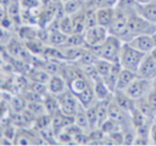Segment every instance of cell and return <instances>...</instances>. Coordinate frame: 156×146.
Returning <instances> with one entry per match:
<instances>
[{"instance_id":"obj_11","label":"cell","mask_w":156,"mask_h":146,"mask_svg":"<svg viewBox=\"0 0 156 146\" xmlns=\"http://www.w3.org/2000/svg\"><path fill=\"white\" fill-rule=\"evenodd\" d=\"M137 13L150 23L156 25V0L147 3H139L137 5Z\"/></svg>"},{"instance_id":"obj_39","label":"cell","mask_w":156,"mask_h":146,"mask_svg":"<svg viewBox=\"0 0 156 146\" xmlns=\"http://www.w3.org/2000/svg\"><path fill=\"white\" fill-rule=\"evenodd\" d=\"M102 129V131L104 133H108L110 134L111 132H115V131H118V128H119V124H117L115 122H113L110 118H107L100 127Z\"/></svg>"},{"instance_id":"obj_26","label":"cell","mask_w":156,"mask_h":146,"mask_svg":"<svg viewBox=\"0 0 156 146\" xmlns=\"http://www.w3.org/2000/svg\"><path fill=\"white\" fill-rule=\"evenodd\" d=\"M7 49L10 52V54L14 56L16 58H24V52H25V46L16 42L15 40L11 39L9 43L7 44Z\"/></svg>"},{"instance_id":"obj_55","label":"cell","mask_w":156,"mask_h":146,"mask_svg":"<svg viewBox=\"0 0 156 146\" xmlns=\"http://www.w3.org/2000/svg\"><path fill=\"white\" fill-rule=\"evenodd\" d=\"M60 1H62V2H65V1H69V0H60Z\"/></svg>"},{"instance_id":"obj_36","label":"cell","mask_w":156,"mask_h":146,"mask_svg":"<svg viewBox=\"0 0 156 146\" xmlns=\"http://www.w3.org/2000/svg\"><path fill=\"white\" fill-rule=\"evenodd\" d=\"M20 36L23 37L24 40H26V41L37 39V30H34L33 28L28 26L22 27L20 29Z\"/></svg>"},{"instance_id":"obj_14","label":"cell","mask_w":156,"mask_h":146,"mask_svg":"<svg viewBox=\"0 0 156 146\" xmlns=\"http://www.w3.org/2000/svg\"><path fill=\"white\" fill-rule=\"evenodd\" d=\"M69 91L73 93L75 96L80 94L83 91H85L88 86L90 85V82L88 80V78H86V75L81 76H78V77H75L74 79L69 80Z\"/></svg>"},{"instance_id":"obj_19","label":"cell","mask_w":156,"mask_h":146,"mask_svg":"<svg viewBox=\"0 0 156 146\" xmlns=\"http://www.w3.org/2000/svg\"><path fill=\"white\" fill-rule=\"evenodd\" d=\"M93 90H94L95 97L98 100L106 99L113 94V93L109 90V88L106 85V83H105V81L103 79H100V80H98V81L93 82Z\"/></svg>"},{"instance_id":"obj_50","label":"cell","mask_w":156,"mask_h":146,"mask_svg":"<svg viewBox=\"0 0 156 146\" xmlns=\"http://www.w3.org/2000/svg\"><path fill=\"white\" fill-rule=\"evenodd\" d=\"M5 13L2 11V10H0V25H1V23H2V20L5 19Z\"/></svg>"},{"instance_id":"obj_18","label":"cell","mask_w":156,"mask_h":146,"mask_svg":"<svg viewBox=\"0 0 156 146\" xmlns=\"http://www.w3.org/2000/svg\"><path fill=\"white\" fill-rule=\"evenodd\" d=\"M123 110L115 103V100H111L108 106V118L112 120L117 124L121 125L125 122V114H124Z\"/></svg>"},{"instance_id":"obj_9","label":"cell","mask_w":156,"mask_h":146,"mask_svg":"<svg viewBox=\"0 0 156 146\" xmlns=\"http://www.w3.org/2000/svg\"><path fill=\"white\" fill-rule=\"evenodd\" d=\"M137 77L149 80L156 78V61L152 58L150 54H145L143 60L141 61L137 71Z\"/></svg>"},{"instance_id":"obj_13","label":"cell","mask_w":156,"mask_h":146,"mask_svg":"<svg viewBox=\"0 0 156 146\" xmlns=\"http://www.w3.org/2000/svg\"><path fill=\"white\" fill-rule=\"evenodd\" d=\"M137 78V74L126 68H122L118 77L115 91H125L127 86Z\"/></svg>"},{"instance_id":"obj_27","label":"cell","mask_w":156,"mask_h":146,"mask_svg":"<svg viewBox=\"0 0 156 146\" xmlns=\"http://www.w3.org/2000/svg\"><path fill=\"white\" fill-rule=\"evenodd\" d=\"M98 59V57L89 48H86L85 51L83 52V54L80 56V58L78 59V62L80 63L83 66H87V65H93L96 62V60Z\"/></svg>"},{"instance_id":"obj_48","label":"cell","mask_w":156,"mask_h":146,"mask_svg":"<svg viewBox=\"0 0 156 146\" xmlns=\"http://www.w3.org/2000/svg\"><path fill=\"white\" fill-rule=\"evenodd\" d=\"M5 112H7V106L5 103H0V120L5 116Z\"/></svg>"},{"instance_id":"obj_16","label":"cell","mask_w":156,"mask_h":146,"mask_svg":"<svg viewBox=\"0 0 156 146\" xmlns=\"http://www.w3.org/2000/svg\"><path fill=\"white\" fill-rule=\"evenodd\" d=\"M122 69V66L120 63H112L111 65L110 71L108 73V75L104 78V81L106 83V85L109 88V90L112 93H115V85H117L118 77H119V74Z\"/></svg>"},{"instance_id":"obj_15","label":"cell","mask_w":156,"mask_h":146,"mask_svg":"<svg viewBox=\"0 0 156 146\" xmlns=\"http://www.w3.org/2000/svg\"><path fill=\"white\" fill-rule=\"evenodd\" d=\"M47 88L50 94L59 95L66 90V80L59 75H52L48 81Z\"/></svg>"},{"instance_id":"obj_49","label":"cell","mask_w":156,"mask_h":146,"mask_svg":"<svg viewBox=\"0 0 156 146\" xmlns=\"http://www.w3.org/2000/svg\"><path fill=\"white\" fill-rule=\"evenodd\" d=\"M150 54H151V57L154 59V60L156 61V46L153 48V49L151 50V52H150Z\"/></svg>"},{"instance_id":"obj_12","label":"cell","mask_w":156,"mask_h":146,"mask_svg":"<svg viewBox=\"0 0 156 146\" xmlns=\"http://www.w3.org/2000/svg\"><path fill=\"white\" fill-rule=\"evenodd\" d=\"M115 17V9L109 7L98 8L96 10V20L98 25L109 28Z\"/></svg>"},{"instance_id":"obj_21","label":"cell","mask_w":156,"mask_h":146,"mask_svg":"<svg viewBox=\"0 0 156 146\" xmlns=\"http://www.w3.org/2000/svg\"><path fill=\"white\" fill-rule=\"evenodd\" d=\"M77 99L80 103V106H83L85 109H87L88 107H90L91 105H93V99L95 97V94H94V90L93 86L90 84L85 91L80 93L79 95H77Z\"/></svg>"},{"instance_id":"obj_22","label":"cell","mask_w":156,"mask_h":146,"mask_svg":"<svg viewBox=\"0 0 156 146\" xmlns=\"http://www.w3.org/2000/svg\"><path fill=\"white\" fill-rule=\"evenodd\" d=\"M72 22H73V33H83L86 30V22H85V13L83 10L79 11L78 13L71 15Z\"/></svg>"},{"instance_id":"obj_28","label":"cell","mask_w":156,"mask_h":146,"mask_svg":"<svg viewBox=\"0 0 156 146\" xmlns=\"http://www.w3.org/2000/svg\"><path fill=\"white\" fill-rule=\"evenodd\" d=\"M67 39V34L60 30L49 31V44L54 46H62Z\"/></svg>"},{"instance_id":"obj_42","label":"cell","mask_w":156,"mask_h":146,"mask_svg":"<svg viewBox=\"0 0 156 146\" xmlns=\"http://www.w3.org/2000/svg\"><path fill=\"white\" fill-rule=\"evenodd\" d=\"M41 0H20V5L24 10H33L40 7Z\"/></svg>"},{"instance_id":"obj_38","label":"cell","mask_w":156,"mask_h":146,"mask_svg":"<svg viewBox=\"0 0 156 146\" xmlns=\"http://www.w3.org/2000/svg\"><path fill=\"white\" fill-rule=\"evenodd\" d=\"M130 113H132V120L136 128H138V127L142 126V125L144 124V115H143V113L138 108L135 107L134 109L130 111Z\"/></svg>"},{"instance_id":"obj_7","label":"cell","mask_w":156,"mask_h":146,"mask_svg":"<svg viewBox=\"0 0 156 146\" xmlns=\"http://www.w3.org/2000/svg\"><path fill=\"white\" fill-rule=\"evenodd\" d=\"M56 96L58 98L61 111L64 114H67V115L75 116V114L77 113L78 109H79L78 106H80L77 97L71 91H66V90L63 93H61V94L56 95Z\"/></svg>"},{"instance_id":"obj_1","label":"cell","mask_w":156,"mask_h":146,"mask_svg":"<svg viewBox=\"0 0 156 146\" xmlns=\"http://www.w3.org/2000/svg\"><path fill=\"white\" fill-rule=\"evenodd\" d=\"M121 39L115 35L109 34L101 45L89 48L100 59H104L111 63H120V54L122 48Z\"/></svg>"},{"instance_id":"obj_29","label":"cell","mask_w":156,"mask_h":146,"mask_svg":"<svg viewBox=\"0 0 156 146\" xmlns=\"http://www.w3.org/2000/svg\"><path fill=\"white\" fill-rule=\"evenodd\" d=\"M111 65H112L111 62H109V61H107V60H104V59H100V58L94 63V66H95L96 71H98V73L100 74L103 79H104V78L108 75L109 71H110Z\"/></svg>"},{"instance_id":"obj_10","label":"cell","mask_w":156,"mask_h":146,"mask_svg":"<svg viewBox=\"0 0 156 146\" xmlns=\"http://www.w3.org/2000/svg\"><path fill=\"white\" fill-rule=\"evenodd\" d=\"M74 123H75V116L64 114L61 110H59L57 113H55L51 116V127L55 134H57L58 131L65 129L67 126L74 124Z\"/></svg>"},{"instance_id":"obj_52","label":"cell","mask_w":156,"mask_h":146,"mask_svg":"<svg viewBox=\"0 0 156 146\" xmlns=\"http://www.w3.org/2000/svg\"><path fill=\"white\" fill-rule=\"evenodd\" d=\"M152 89H153V92L156 94V82H154V84H153V86H152Z\"/></svg>"},{"instance_id":"obj_32","label":"cell","mask_w":156,"mask_h":146,"mask_svg":"<svg viewBox=\"0 0 156 146\" xmlns=\"http://www.w3.org/2000/svg\"><path fill=\"white\" fill-rule=\"evenodd\" d=\"M83 13H85L86 29L98 25V20H96V10L91 9V8H87L86 10H83Z\"/></svg>"},{"instance_id":"obj_53","label":"cell","mask_w":156,"mask_h":146,"mask_svg":"<svg viewBox=\"0 0 156 146\" xmlns=\"http://www.w3.org/2000/svg\"><path fill=\"white\" fill-rule=\"evenodd\" d=\"M2 63H3V60H2V58H1V54H0V66L2 65Z\"/></svg>"},{"instance_id":"obj_56","label":"cell","mask_w":156,"mask_h":146,"mask_svg":"<svg viewBox=\"0 0 156 146\" xmlns=\"http://www.w3.org/2000/svg\"><path fill=\"white\" fill-rule=\"evenodd\" d=\"M1 3H3V0H0V5H1Z\"/></svg>"},{"instance_id":"obj_23","label":"cell","mask_w":156,"mask_h":146,"mask_svg":"<svg viewBox=\"0 0 156 146\" xmlns=\"http://www.w3.org/2000/svg\"><path fill=\"white\" fill-rule=\"evenodd\" d=\"M43 103H44V107H45L46 113L51 116L60 110V105H59L58 98H57V96L54 94L48 95V96L46 95Z\"/></svg>"},{"instance_id":"obj_41","label":"cell","mask_w":156,"mask_h":146,"mask_svg":"<svg viewBox=\"0 0 156 146\" xmlns=\"http://www.w3.org/2000/svg\"><path fill=\"white\" fill-rule=\"evenodd\" d=\"M10 105H11V107L14 109V111L18 112V113H20V112H23L25 109H26V103H25V100L17 96L13 97V98L11 99Z\"/></svg>"},{"instance_id":"obj_35","label":"cell","mask_w":156,"mask_h":146,"mask_svg":"<svg viewBox=\"0 0 156 146\" xmlns=\"http://www.w3.org/2000/svg\"><path fill=\"white\" fill-rule=\"evenodd\" d=\"M31 81L41 82V83H48L50 79V75L46 71H34L30 74Z\"/></svg>"},{"instance_id":"obj_20","label":"cell","mask_w":156,"mask_h":146,"mask_svg":"<svg viewBox=\"0 0 156 146\" xmlns=\"http://www.w3.org/2000/svg\"><path fill=\"white\" fill-rule=\"evenodd\" d=\"M85 0H69L63 2V12L65 15H73L83 10L85 8Z\"/></svg>"},{"instance_id":"obj_25","label":"cell","mask_w":156,"mask_h":146,"mask_svg":"<svg viewBox=\"0 0 156 146\" xmlns=\"http://www.w3.org/2000/svg\"><path fill=\"white\" fill-rule=\"evenodd\" d=\"M85 46H81V47H62L61 50H62L63 54H64L65 60L74 61L80 58V56L85 51Z\"/></svg>"},{"instance_id":"obj_37","label":"cell","mask_w":156,"mask_h":146,"mask_svg":"<svg viewBox=\"0 0 156 146\" xmlns=\"http://www.w3.org/2000/svg\"><path fill=\"white\" fill-rule=\"evenodd\" d=\"M50 124H51V115H49L47 113L39 115L35 118V126L40 130H42L44 128H47Z\"/></svg>"},{"instance_id":"obj_34","label":"cell","mask_w":156,"mask_h":146,"mask_svg":"<svg viewBox=\"0 0 156 146\" xmlns=\"http://www.w3.org/2000/svg\"><path fill=\"white\" fill-rule=\"evenodd\" d=\"M75 124L77 125L78 127H80L81 129L90 128L89 120H88L86 111H81V110L78 109L77 113L75 114Z\"/></svg>"},{"instance_id":"obj_31","label":"cell","mask_w":156,"mask_h":146,"mask_svg":"<svg viewBox=\"0 0 156 146\" xmlns=\"http://www.w3.org/2000/svg\"><path fill=\"white\" fill-rule=\"evenodd\" d=\"M86 114H87L88 120H89L90 128L98 127V103L91 105L86 109Z\"/></svg>"},{"instance_id":"obj_4","label":"cell","mask_w":156,"mask_h":146,"mask_svg":"<svg viewBox=\"0 0 156 146\" xmlns=\"http://www.w3.org/2000/svg\"><path fill=\"white\" fill-rule=\"evenodd\" d=\"M109 35L108 28L106 27L100 26V25H95L93 27L86 29L83 32V36H85V42L87 48H92L98 46L107 39Z\"/></svg>"},{"instance_id":"obj_30","label":"cell","mask_w":156,"mask_h":146,"mask_svg":"<svg viewBox=\"0 0 156 146\" xmlns=\"http://www.w3.org/2000/svg\"><path fill=\"white\" fill-rule=\"evenodd\" d=\"M59 30L63 33L69 35L73 33V22H72L71 15H64L60 18L59 22Z\"/></svg>"},{"instance_id":"obj_46","label":"cell","mask_w":156,"mask_h":146,"mask_svg":"<svg viewBox=\"0 0 156 146\" xmlns=\"http://www.w3.org/2000/svg\"><path fill=\"white\" fill-rule=\"evenodd\" d=\"M103 2V7H109V8H113V5H117L118 0H102ZM102 7V8H103Z\"/></svg>"},{"instance_id":"obj_54","label":"cell","mask_w":156,"mask_h":146,"mask_svg":"<svg viewBox=\"0 0 156 146\" xmlns=\"http://www.w3.org/2000/svg\"><path fill=\"white\" fill-rule=\"evenodd\" d=\"M152 36H153L154 41H155V44H156V33H154V34H153V35H152Z\"/></svg>"},{"instance_id":"obj_44","label":"cell","mask_w":156,"mask_h":146,"mask_svg":"<svg viewBox=\"0 0 156 146\" xmlns=\"http://www.w3.org/2000/svg\"><path fill=\"white\" fill-rule=\"evenodd\" d=\"M8 36H9V35H8L7 29L3 28L2 26H0V44H2L3 42H5V44L9 43L10 39Z\"/></svg>"},{"instance_id":"obj_43","label":"cell","mask_w":156,"mask_h":146,"mask_svg":"<svg viewBox=\"0 0 156 146\" xmlns=\"http://www.w3.org/2000/svg\"><path fill=\"white\" fill-rule=\"evenodd\" d=\"M44 71H46L49 75H51V76L56 75V74L59 71V66H58L57 63L50 61V62H47L45 64V66H44Z\"/></svg>"},{"instance_id":"obj_33","label":"cell","mask_w":156,"mask_h":146,"mask_svg":"<svg viewBox=\"0 0 156 146\" xmlns=\"http://www.w3.org/2000/svg\"><path fill=\"white\" fill-rule=\"evenodd\" d=\"M15 144L17 145H32L34 144V139L33 137L29 135L28 132H18L15 134Z\"/></svg>"},{"instance_id":"obj_6","label":"cell","mask_w":156,"mask_h":146,"mask_svg":"<svg viewBox=\"0 0 156 146\" xmlns=\"http://www.w3.org/2000/svg\"><path fill=\"white\" fill-rule=\"evenodd\" d=\"M153 86V83L151 82V80L144 79V78L137 77L129 85L127 86L124 92L127 95L129 98H132L133 100H139L141 99L147 92Z\"/></svg>"},{"instance_id":"obj_24","label":"cell","mask_w":156,"mask_h":146,"mask_svg":"<svg viewBox=\"0 0 156 146\" xmlns=\"http://www.w3.org/2000/svg\"><path fill=\"white\" fill-rule=\"evenodd\" d=\"M81 46H86L83 33H72L67 35L66 41L61 47H81Z\"/></svg>"},{"instance_id":"obj_17","label":"cell","mask_w":156,"mask_h":146,"mask_svg":"<svg viewBox=\"0 0 156 146\" xmlns=\"http://www.w3.org/2000/svg\"><path fill=\"white\" fill-rule=\"evenodd\" d=\"M115 103L121 108L123 111L130 112L134 109V100L125 94L124 91H115Z\"/></svg>"},{"instance_id":"obj_47","label":"cell","mask_w":156,"mask_h":146,"mask_svg":"<svg viewBox=\"0 0 156 146\" xmlns=\"http://www.w3.org/2000/svg\"><path fill=\"white\" fill-rule=\"evenodd\" d=\"M150 135H151V139L154 141V144H156V124H154L150 129Z\"/></svg>"},{"instance_id":"obj_3","label":"cell","mask_w":156,"mask_h":146,"mask_svg":"<svg viewBox=\"0 0 156 146\" xmlns=\"http://www.w3.org/2000/svg\"><path fill=\"white\" fill-rule=\"evenodd\" d=\"M127 30L130 39L139 34L153 35L154 33H156V25L150 23L138 13H133L128 16Z\"/></svg>"},{"instance_id":"obj_2","label":"cell","mask_w":156,"mask_h":146,"mask_svg":"<svg viewBox=\"0 0 156 146\" xmlns=\"http://www.w3.org/2000/svg\"><path fill=\"white\" fill-rule=\"evenodd\" d=\"M147 54L137 50L136 48L132 47L128 43H123L120 54V64L122 68H126L137 74L138 67L141 61L143 60Z\"/></svg>"},{"instance_id":"obj_8","label":"cell","mask_w":156,"mask_h":146,"mask_svg":"<svg viewBox=\"0 0 156 146\" xmlns=\"http://www.w3.org/2000/svg\"><path fill=\"white\" fill-rule=\"evenodd\" d=\"M126 43H128L132 47L136 48L137 50H139L141 52H144V54H150L151 50L156 46L153 36L150 34L136 35V36L132 37Z\"/></svg>"},{"instance_id":"obj_40","label":"cell","mask_w":156,"mask_h":146,"mask_svg":"<svg viewBox=\"0 0 156 146\" xmlns=\"http://www.w3.org/2000/svg\"><path fill=\"white\" fill-rule=\"evenodd\" d=\"M29 89H30V91H32V92L37 93V94H40V95H43V96H46L47 92H49L48 88H46L45 83H41V82H35V81L31 82V84L29 85Z\"/></svg>"},{"instance_id":"obj_45","label":"cell","mask_w":156,"mask_h":146,"mask_svg":"<svg viewBox=\"0 0 156 146\" xmlns=\"http://www.w3.org/2000/svg\"><path fill=\"white\" fill-rule=\"evenodd\" d=\"M134 141H135V137L130 133H127V134L124 135L123 144H125V145H132V144H134Z\"/></svg>"},{"instance_id":"obj_51","label":"cell","mask_w":156,"mask_h":146,"mask_svg":"<svg viewBox=\"0 0 156 146\" xmlns=\"http://www.w3.org/2000/svg\"><path fill=\"white\" fill-rule=\"evenodd\" d=\"M139 3H147V2H151V1H154V0H137Z\"/></svg>"},{"instance_id":"obj_5","label":"cell","mask_w":156,"mask_h":146,"mask_svg":"<svg viewBox=\"0 0 156 146\" xmlns=\"http://www.w3.org/2000/svg\"><path fill=\"white\" fill-rule=\"evenodd\" d=\"M127 14L122 10L115 8V17L111 23V25L109 26L108 31L109 34L115 35V36L120 37H125L126 35H128V30H127V19H128Z\"/></svg>"}]
</instances>
